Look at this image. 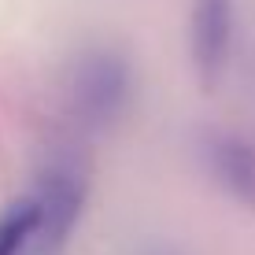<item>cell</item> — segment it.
Here are the masks:
<instances>
[{
    "label": "cell",
    "mask_w": 255,
    "mask_h": 255,
    "mask_svg": "<svg viewBox=\"0 0 255 255\" xmlns=\"http://www.w3.org/2000/svg\"><path fill=\"white\" fill-rule=\"evenodd\" d=\"M78 137H56L45 144L33 170V204H37V222L30 237V255H63L70 237L78 233V222L89 204L93 189V166Z\"/></svg>",
    "instance_id": "obj_1"
},
{
    "label": "cell",
    "mask_w": 255,
    "mask_h": 255,
    "mask_svg": "<svg viewBox=\"0 0 255 255\" xmlns=\"http://www.w3.org/2000/svg\"><path fill=\"white\" fill-rule=\"evenodd\" d=\"M137 93V74L129 56L115 45H85L70 56L59 78L63 115L74 133H104L126 119Z\"/></svg>",
    "instance_id": "obj_2"
},
{
    "label": "cell",
    "mask_w": 255,
    "mask_h": 255,
    "mask_svg": "<svg viewBox=\"0 0 255 255\" xmlns=\"http://www.w3.org/2000/svg\"><path fill=\"white\" fill-rule=\"evenodd\" d=\"M237 0H192L189 7V63L200 89L215 93L233 59Z\"/></svg>",
    "instance_id": "obj_3"
},
{
    "label": "cell",
    "mask_w": 255,
    "mask_h": 255,
    "mask_svg": "<svg viewBox=\"0 0 255 255\" xmlns=\"http://www.w3.org/2000/svg\"><path fill=\"white\" fill-rule=\"evenodd\" d=\"M196 155L226 196L255 211V140L226 126H207L196 133Z\"/></svg>",
    "instance_id": "obj_4"
},
{
    "label": "cell",
    "mask_w": 255,
    "mask_h": 255,
    "mask_svg": "<svg viewBox=\"0 0 255 255\" xmlns=\"http://www.w3.org/2000/svg\"><path fill=\"white\" fill-rule=\"evenodd\" d=\"M33 222H37V204L30 192L0 211V255H30Z\"/></svg>",
    "instance_id": "obj_5"
},
{
    "label": "cell",
    "mask_w": 255,
    "mask_h": 255,
    "mask_svg": "<svg viewBox=\"0 0 255 255\" xmlns=\"http://www.w3.org/2000/svg\"><path fill=\"white\" fill-rule=\"evenodd\" d=\"M144 255H178V252H170V248H148Z\"/></svg>",
    "instance_id": "obj_6"
}]
</instances>
